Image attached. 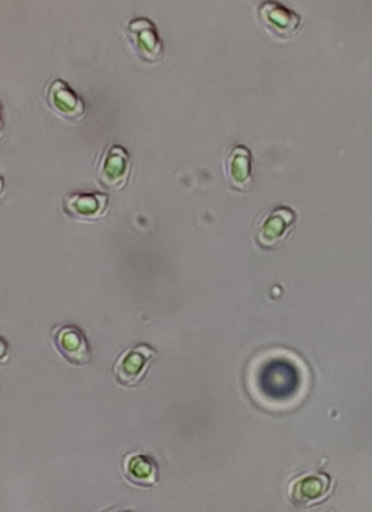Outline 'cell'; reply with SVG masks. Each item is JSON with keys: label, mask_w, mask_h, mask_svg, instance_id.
Segmentation results:
<instances>
[{"label": "cell", "mask_w": 372, "mask_h": 512, "mask_svg": "<svg viewBox=\"0 0 372 512\" xmlns=\"http://www.w3.org/2000/svg\"><path fill=\"white\" fill-rule=\"evenodd\" d=\"M131 161L123 146L107 145L96 161V179L107 190H120L128 182Z\"/></svg>", "instance_id": "1"}, {"label": "cell", "mask_w": 372, "mask_h": 512, "mask_svg": "<svg viewBox=\"0 0 372 512\" xmlns=\"http://www.w3.org/2000/svg\"><path fill=\"white\" fill-rule=\"evenodd\" d=\"M156 359V352L147 344H137L131 349L125 350L117 358L113 367L114 377L122 386H137L149 370L150 364Z\"/></svg>", "instance_id": "2"}, {"label": "cell", "mask_w": 372, "mask_h": 512, "mask_svg": "<svg viewBox=\"0 0 372 512\" xmlns=\"http://www.w3.org/2000/svg\"><path fill=\"white\" fill-rule=\"evenodd\" d=\"M257 17L264 29L279 40H290L302 25V17L296 11L275 0L261 2L257 8Z\"/></svg>", "instance_id": "3"}, {"label": "cell", "mask_w": 372, "mask_h": 512, "mask_svg": "<svg viewBox=\"0 0 372 512\" xmlns=\"http://www.w3.org/2000/svg\"><path fill=\"white\" fill-rule=\"evenodd\" d=\"M332 479L327 473L311 472L297 476L288 485V497L302 508L320 505L332 493Z\"/></svg>", "instance_id": "4"}, {"label": "cell", "mask_w": 372, "mask_h": 512, "mask_svg": "<svg viewBox=\"0 0 372 512\" xmlns=\"http://www.w3.org/2000/svg\"><path fill=\"white\" fill-rule=\"evenodd\" d=\"M296 224V214L288 206H275L261 218L257 227V244L261 248H275L287 239Z\"/></svg>", "instance_id": "5"}, {"label": "cell", "mask_w": 372, "mask_h": 512, "mask_svg": "<svg viewBox=\"0 0 372 512\" xmlns=\"http://www.w3.org/2000/svg\"><path fill=\"white\" fill-rule=\"evenodd\" d=\"M48 107L66 121H80L86 115V107L77 92L60 79H54L45 88Z\"/></svg>", "instance_id": "6"}, {"label": "cell", "mask_w": 372, "mask_h": 512, "mask_svg": "<svg viewBox=\"0 0 372 512\" xmlns=\"http://www.w3.org/2000/svg\"><path fill=\"white\" fill-rule=\"evenodd\" d=\"M129 43L137 55L147 62H156L162 56V43L155 25L149 19L137 17L126 26Z\"/></svg>", "instance_id": "7"}, {"label": "cell", "mask_w": 372, "mask_h": 512, "mask_svg": "<svg viewBox=\"0 0 372 512\" xmlns=\"http://www.w3.org/2000/svg\"><path fill=\"white\" fill-rule=\"evenodd\" d=\"M53 343L57 352L69 364L83 367L90 361V347L86 335L74 325L56 326L53 329Z\"/></svg>", "instance_id": "8"}, {"label": "cell", "mask_w": 372, "mask_h": 512, "mask_svg": "<svg viewBox=\"0 0 372 512\" xmlns=\"http://www.w3.org/2000/svg\"><path fill=\"white\" fill-rule=\"evenodd\" d=\"M66 214L77 220H98L108 209V196L104 193H69L63 200Z\"/></svg>", "instance_id": "9"}, {"label": "cell", "mask_w": 372, "mask_h": 512, "mask_svg": "<svg viewBox=\"0 0 372 512\" xmlns=\"http://www.w3.org/2000/svg\"><path fill=\"white\" fill-rule=\"evenodd\" d=\"M123 476L135 487L152 488L158 484L159 469L149 455L134 452L128 454L122 463Z\"/></svg>", "instance_id": "10"}, {"label": "cell", "mask_w": 372, "mask_h": 512, "mask_svg": "<svg viewBox=\"0 0 372 512\" xmlns=\"http://www.w3.org/2000/svg\"><path fill=\"white\" fill-rule=\"evenodd\" d=\"M225 172L237 190H245L252 181V154L245 145L231 146L225 158Z\"/></svg>", "instance_id": "11"}, {"label": "cell", "mask_w": 372, "mask_h": 512, "mask_svg": "<svg viewBox=\"0 0 372 512\" xmlns=\"http://www.w3.org/2000/svg\"><path fill=\"white\" fill-rule=\"evenodd\" d=\"M113 512H131V511H113Z\"/></svg>", "instance_id": "12"}]
</instances>
